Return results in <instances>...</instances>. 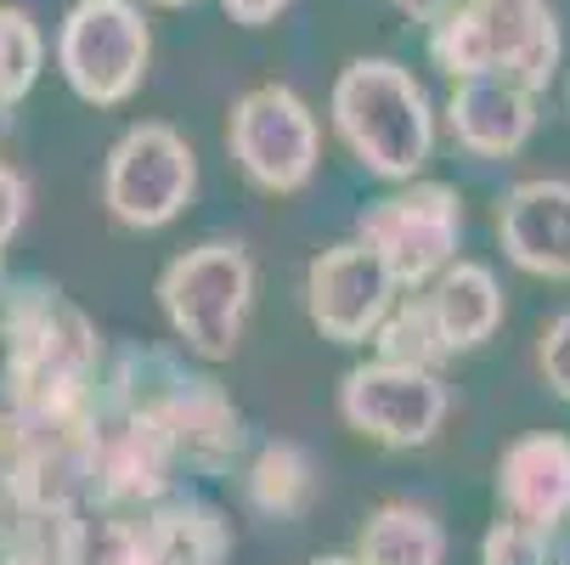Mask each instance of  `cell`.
Returning <instances> with one entry per match:
<instances>
[{
    "label": "cell",
    "mask_w": 570,
    "mask_h": 565,
    "mask_svg": "<svg viewBox=\"0 0 570 565\" xmlns=\"http://www.w3.org/2000/svg\"><path fill=\"white\" fill-rule=\"evenodd\" d=\"M362 565H441V532L419 509H384L362 537Z\"/></svg>",
    "instance_id": "obj_14"
},
{
    "label": "cell",
    "mask_w": 570,
    "mask_h": 565,
    "mask_svg": "<svg viewBox=\"0 0 570 565\" xmlns=\"http://www.w3.org/2000/svg\"><path fill=\"white\" fill-rule=\"evenodd\" d=\"M243 305H249V261L232 244H204L165 272V311L181 340L204 357H232Z\"/></svg>",
    "instance_id": "obj_5"
},
{
    "label": "cell",
    "mask_w": 570,
    "mask_h": 565,
    "mask_svg": "<svg viewBox=\"0 0 570 565\" xmlns=\"http://www.w3.org/2000/svg\"><path fill=\"white\" fill-rule=\"evenodd\" d=\"M503 498L525 526H548L570 509V441L531 436L503 458Z\"/></svg>",
    "instance_id": "obj_12"
},
{
    "label": "cell",
    "mask_w": 570,
    "mask_h": 565,
    "mask_svg": "<svg viewBox=\"0 0 570 565\" xmlns=\"http://www.w3.org/2000/svg\"><path fill=\"white\" fill-rule=\"evenodd\" d=\"M7 125H12V103H0V136H7Z\"/></svg>",
    "instance_id": "obj_23"
},
{
    "label": "cell",
    "mask_w": 570,
    "mask_h": 565,
    "mask_svg": "<svg viewBox=\"0 0 570 565\" xmlns=\"http://www.w3.org/2000/svg\"><path fill=\"white\" fill-rule=\"evenodd\" d=\"M430 51L452 79L503 74L525 91H542L559 68V29L548 0H463L435 18Z\"/></svg>",
    "instance_id": "obj_1"
},
{
    "label": "cell",
    "mask_w": 570,
    "mask_h": 565,
    "mask_svg": "<svg viewBox=\"0 0 570 565\" xmlns=\"http://www.w3.org/2000/svg\"><path fill=\"white\" fill-rule=\"evenodd\" d=\"M458 232H463V210L446 187H413V193L384 198L362 215V237L384 255V266L401 283L430 277L452 255Z\"/></svg>",
    "instance_id": "obj_7"
},
{
    "label": "cell",
    "mask_w": 570,
    "mask_h": 565,
    "mask_svg": "<svg viewBox=\"0 0 570 565\" xmlns=\"http://www.w3.org/2000/svg\"><path fill=\"white\" fill-rule=\"evenodd\" d=\"M232 153L266 193H294L316 171V119L288 86H261L232 108Z\"/></svg>",
    "instance_id": "obj_6"
},
{
    "label": "cell",
    "mask_w": 570,
    "mask_h": 565,
    "mask_svg": "<svg viewBox=\"0 0 570 565\" xmlns=\"http://www.w3.org/2000/svg\"><path fill=\"white\" fill-rule=\"evenodd\" d=\"M153 548H158V565H215L220 537H215V526H204V520H176V526L158 532Z\"/></svg>",
    "instance_id": "obj_17"
},
{
    "label": "cell",
    "mask_w": 570,
    "mask_h": 565,
    "mask_svg": "<svg viewBox=\"0 0 570 565\" xmlns=\"http://www.w3.org/2000/svg\"><path fill=\"white\" fill-rule=\"evenodd\" d=\"M158 7H193V0H158Z\"/></svg>",
    "instance_id": "obj_24"
},
{
    "label": "cell",
    "mask_w": 570,
    "mask_h": 565,
    "mask_svg": "<svg viewBox=\"0 0 570 565\" xmlns=\"http://www.w3.org/2000/svg\"><path fill=\"white\" fill-rule=\"evenodd\" d=\"M503 244L525 272L570 277V187L564 182H525L503 215Z\"/></svg>",
    "instance_id": "obj_11"
},
{
    "label": "cell",
    "mask_w": 570,
    "mask_h": 565,
    "mask_svg": "<svg viewBox=\"0 0 570 565\" xmlns=\"http://www.w3.org/2000/svg\"><path fill=\"white\" fill-rule=\"evenodd\" d=\"M390 283L395 272L373 244H340L311 266V316L334 340H362L390 305Z\"/></svg>",
    "instance_id": "obj_9"
},
{
    "label": "cell",
    "mask_w": 570,
    "mask_h": 565,
    "mask_svg": "<svg viewBox=\"0 0 570 565\" xmlns=\"http://www.w3.org/2000/svg\"><path fill=\"white\" fill-rule=\"evenodd\" d=\"M305 498H311V464L294 447H272L255 469V504L277 509V515H294Z\"/></svg>",
    "instance_id": "obj_16"
},
{
    "label": "cell",
    "mask_w": 570,
    "mask_h": 565,
    "mask_svg": "<svg viewBox=\"0 0 570 565\" xmlns=\"http://www.w3.org/2000/svg\"><path fill=\"white\" fill-rule=\"evenodd\" d=\"M220 7L237 18V23H249V29H261V23H272L277 12H288V0H220Z\"/></svg>",
    "instance_id": "obj_21"
},
{
    "label": "cell",
    "mask_w": 570,
    "mask_h": 565,
    "mask_svg": "<svg viewBox=\"0 0 570 565\" xmlns=\"http://www.w3.org/2000/svg\"><path fill=\"white\" fill-rule=\"evenodd\" d=\"M40 62H46V40L29 23V12L0 7V103L29 97L40 79Z\"/></svg>",
    "instance_id": "obj_15"
},
{
    "label": "cell",
    "mask_w": 570,
    "mask_h": 565,
    "mask_svg": "<svg viewBox=\"0 0 570 565\" xmlns=\"http://www.w3.org/2000/svg\"><path fill=\"white\" fill-rule=\"evenodd\" d=\"M452 136L469 147V153H485V158H503L514 153L537 114H531V91L514 86V79L503 74H480V79H458V91H452Z\"/></svg>",
    "instance_id": "obj_10"
},
{
    "label": "cell",
    "mask_w": 570,
    "mask_h": 565,
    "mask_svg": "<svg viewBox=\"0 0 570 565\" xmlns=\"http://www.w3.org/2000/svg\"><path fill=\"white\" fill-rule=\"evenodd\" d=\"M345 413L351 425H362L367 436L379 441H395V447H413V441H430L441 413H446V390L419 373V368H401V362H384V368H362L351 373L345 384Z\"/></svg>",
    "instance_id": "obj_8"
},
{
    "label": "cell",
    "mask_w": 570,
    "mask_h": 565,
    "mask_svg": "<svg viewBox=\"0 0 570 565\" xmlns=\"http://www.w3.org/2000/svg\"><path fill=\"white\" fill-rule=\"evenodd\" d=\"M430 311H435V329H441L446 345H480L485 334L498 329L503 305H498V283L485 277L480 266H458V272H446V283L430 300Z\"/></svg>",
    "instance_id": "obj_13"
},
{
    "label": "cell",
    "mask_w": 570,
    "mask_h": 565,
    "mask_svg": "<svg viewBox=\"0 0 570 565\" xmlns=\"http://www.w3.org/2000/svg\"><path fill=\"white\" fill-rule=\"evenodd\" d=\"M542 368L553 379L559 396H570V316H559L553 329H548V345H542Z\"/></svg>",
    "instance_id": "obj_20"
},
{
    "label": "cell",
    "mask_w": 570,
    "mask_h": 565,
    "mask_svg": "<svg viewBox=\"0 0 570 565\" xmlns=\"http://www.w3.org/2000/svg\"><path fill=\"white\" fill-rule=\"evenodd\" d=\"M193 182H198L193 147L170 125H136L108 153L102 198H108L114 221H125V226H165L193 198Z\"/></svg>",
    "instance_id": "obj_4"
},
{
    "label": "cell",
    "mask_w": 570,
    "mask_h": 565,
    "mask_svg": "<svg viewBox=\"0 0 570 565\" xmlns=\"http://www.w3.org/2000/svg\"><path fill=\"white\" fill-rule=\"evenodd\" d=\"M153 57V35L136 0H73L62 29H57V68L97 108L125 103Z\"/></svg>",
    "instance_id": "obj_3"
},
{
    "label": "cell",
    "mask_w": 570,
    "mask_h": 565,
    "mask_svg": "<svg viewBox=\"0 0 570 565\" xmlns=\"http://www.w3.org/2000/svg\"><path fill=\"white\" fill-rule=\"evenodd\" d=\"M334 125L351 153L379 176H413L430 158V103L424 86L390 57H356L334 86Z\"/></svg>",
    "instance_id": "obj_2"
},
{
    "label": "cell",
    "mask_w": 570,
    "mask_h": 565,
    "mask_svg": "<svg viewBox=\"0 0 570 565\" xmlns=\"http://www.w3.org/2000/svg\"><path fill=\"white\" fill-rule=\"evenodd\" d=\"M542 559V543L531 526H498L492 543H485V565H537Z\"/></svg>",
    "instance_id": "obj_18"
},
{
    "label": "cell",
    "mask_w": 570,
    "mask_h": 565,
    "mask_svg": "<svg viewBox=\"0 0 570 565\" xmlns=\"http://www.w3.org/2000/svg\"><path fill=\"white\" fill-rule=\"evenodd\" d=\"M23 204H29V187L12 165H0V250H7V237L23 226Z\"/></svg>",
    "instance_id": "obj_19"
},
{
    "label": "cell",
    "mask_w": 570,
    "mask_h": 565,
    "mask_svg": "<svg viewBox=\"0 0 570 565\" xmlns=\"http://www.w3.org/2000/svg\"><path fill=\"white\" fill-rule=\"evenodd\" d=\"M395 7H401L406 18H419V23H430V18L452 12V0H395Z\"/></svg>",
    "instance_id": "obj_22"
},
{
    "label": "cell",
    "mask_w": 570,
    "mask_h": 565,
    "mask_svg": "<svg viewBox=\"0 0 570 565\" xmlns=\"http://www.w3.org/2000/svg\"><path fill=\"white\" fill-rule=\"evenodd\" d=\"M316 565H351V559H316Z\"/></svg>",
    "instance_id": "obj_25"
}]
</instances>
